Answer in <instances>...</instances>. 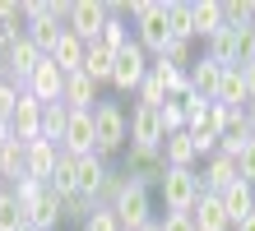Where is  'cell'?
Segmentation results:
<instances>
[{"instance_id":"6da1fadb","label":"cell","mask_w":255,"mask_h":231,"mask_svg":"<svg viewBox=\"0 0 255 231\" xmlns=\"http://www.w3.org/2000/svg\"><path fill=\"white\" fill-rule=\"evenodd\" d=\"M134 14V42H139L144 56H162V46L172 42L167 33V5L162 0H130L126 5Z\"/></svg>"},{"instance_id":"7a4b0ae2","label":"cell","mask_w":255,"mask_h":231,"mask_svg":"<svg viewBox=\"0 0 255 231\" xmlns=\"http://www.w3.org/2000/svg\"><path fill=\"white\" fill-rule=\"evenodd\" d=\"M93 144H98V157H102V162H107L112 153H126L130 125H126V106H121V102L98 97V106H93Z\"/></svg>"},{"instance_id":"3957f363","label":"cell","mask_w":255,"mask_h":231,"mask_svg":"<svg viewBox=\"0 0 255 231\" xmlns=\"http://www.w3.org/2000/svg\"><path fill=\"white\" fill-rule=\"evenodd\" d=\"M158 199H162V213H190L200 199V171L195 166H162Z\"/></svg>"},{"instance_id":"277c9868","label":"cell","mask_w":255,"mask_h":231,"mask_svg":"<svg viewBox=\"0 0 255 231\" xmlns=\"http://www.w3.org/2000/svg\"><path fill=\"white\" fill-rule=\"evenodd\" d=\"M112 213H116V222H121V231H139V227L153 222V199H148V190L139 180H130L121 190V199L112 204Z\"/></svg>"},{"instance_id":"5b68a950","label":"cell","mask_w":255,"mask_h":231,"mask_svg":"<svg viewBox=\"0 0 255 231\" xmlns=\"http://www.w3.org/2000/svg\"><path fill=\"white\" fill-rule=\"evenodd\" d=\"M102 23H107V5L102 0H70V14H65V33L79 37L84 46H93Z\"/></svg>"},{"instance_id":"8992f818","label":"cell","mask_w":255,"mask_h":231,"mask_svg":"<svg viewBox=\"0 0 255 231\" xmlns=\"http://www.w3.org/2000/svg\"><path fill=\"white\" fill-rule=\"evenodd\" d=\"M144 74H148V56L139 51V42L130 37V46H121V51H116V60H112V88L116 92H134L144 83Z\"/></svg>"},{"instance_id":"52a82bcc","label":"cell","mask_w":255,"mask_h":231,"mask_svg":"<svg viewBox=\"0 0 255 231\" xmlns=\"http://www.w3.org/2000/svg\"><path fill=\"white\" fill-rule=\"evenodd\" d=\"M126 125H130V148H148V153H158V144H162L158 106H134V111H126Z\"/></svg>"},{"instance_id":"ba28073f","label":"cell","mask_w":255,"mask_h":231,"mask_svg":"<svg viewBox=\"0 0 255 231\" xmlns=\"http://www.w3.org/2000/svg\"><path fill=\"white\" fill-rule=\"evenodd\" d=\"M9 130H14L19 144L42 139V102L33 97V92H23V88H19V106H14V116H9Z\"/></svg>"},{"instance_id":"9c48e42d","label":"cell","mask_w":255,"mask_h":231,"mask_svg":"<svg viewBox=\"0 0 255 231\" xmlns=\"http://www.w3.org/2000/svg\"><path fill=\"white\" fill-rule=\"evenodd\" d=\"M61 88H65V74L51 65V60H42V65L28 74V83H23V92H33V97L42 102V106H51V102H61Z\"/></svg>"},{"instance_id":"30bf717a","label":"cell","mask_w":255,"mask_h":231,"mask_svg":"<svg viewBox=\"0 0 255 231\" xmlns=\"http://www.w3.org/2000/svg\"><path fill=\"white\" fill-rule=\"evenodd\" d=\"M56 157H61V148H56V144H47V139H33V144H23V176L47 185V176H51Z\"/></svg>"},{"instance_id":"8fae6325","label":"cell","mask_w":255,"mask_h":231,"mask_svg":"<svg viewBox=\"0 0 255 231\" xmlns=\"http://www.w3.org/2000/svg\"><path fill=\"white\" fill-rule=\"evenodd\" d=\"M218 79H223V65H218V60H209V56H195V60H190V70H186L190 92H195V97H204V102H214Z\"/></svg>"},{"instance_id":"7c38bea8","label":"cell","mask_w":255,"mask_h":231,"mask_svg":"<svg viewBox=\"0 0 255 231\" xmlns=\"http://www.w3.org/2000/svg\"><path fill=\"white\" fill-rule=\"evenodd\" d=\"M61 106H65V111H93V106H98V83L88 79V74H65Z\"/></svg>"},{"instance_id":"4fadbf2b","label":"cell","mask_w":255,"mask_h":231,"mask_svg":"<svg viewBox=\"0 0 255 231\" xmlns=\"http://www.w3.org/2000/svg\"><path fill=\"white\" fill-rule=\"evenodd\" d=\"M218 204H223V213H228V222H232V227H237V222H246V218H255V185H246V180L228 185V190L218 194Z\"/></svg>"},{"instance_id":"5bb4252c","label":"cell","mask_w":255,"mask_h":231,"mask_svg":"<svg viewBox=\"0 0 255 231\" xmlns=\"http://www.w3.org/2000/svg\"><path fill=\"white\" fill-rule=\"evenodd\" d=\"M228 185H237V162L214 153V157H204V171H200V190L204 194H223Z\"/></svg>"},{"instance_id":"9a60e30c","label":"cell","mask_w":255,"mask_h":231,"mask_svg":"<svg viewBox=\"0 0 255 231\" xmlns=\"http://www.w3.org/2000/svg\"><path fill=\"white\" fill-rule=\"evenodd\" d=\"M190 222H195V231H232L218 194H204V190H200V199H195V208H190Z\"/></svg>"},{"instance_id":"2e32d148","label":"cell","mask_w":255,"mask_h":231,"mask_svg":"<svg viewBox=\"0 0 255 231\" xmlns=\"http://www.w3.org/2000/svg\"><path fill=\"white\" fill-rule=\"evenodd\" d=\"M190 28H195V42H209L214 33H223V0H195Z\"/></svg>"},{"instance_id":"e0dca14e","label":"cell","mask_w":255,"mask_h":231,"mask_svg":"<svg viewBox=\"0 0 255 231\" xmlns=\"http://www.w3.org/2000/svg\"><path fill=\"white\" fill-rule=\"evenodd\" d=\"M107 176V162L98 157V153H84V157H74V194H88L98 199V185Z\"/></svg>"},{"instance_id":"ac0fdd59","label":"cell","mask_w":255,"mask_h":231,"mask_svg":"<svg viewBox=\"0 0 255 231\" xmlns=\"http://www.w3.org/2000/svg\"><path fill=\"white\" fill-rule=\"evenodd\" d=\"M23 213H28V227H37V231H56V227L65 222L61 199H56L51 190H42V199H33V204H28Z\"/></svg>"},{"instance_id":"d6986e66","label":"cell","mask_w":255,"mask_h":231,"mask_svg":"<svg viewBox=\"0 0 255 231\" xmlns=\"http://www.w3.org/2000/svg\"><path fill=\"white\" fill-rule=\"evenodd\" d=\"M158 157H162V166H195V162H200L186 130H176V134L162 139V144H158Z\"/></svg>"},{"instance_id":"ffe728a7","label":"cell","mask_w":255,"mask_h":231,"mask_svg":"<svg viewBox=\"0 0 255 231\" xmlns=\"http://www.w3.org/2000/svg\"><path fill=\"white\" fill-rule=\"evenodd\" d=\"M84 51H88V46H84L79 37H70V33H65L61 42H56V51H51L47 60H51L61 74H79V70H84Z\"/></svg>"},{"instance_id":"44dd1931","label":"cell","mask_w":255,"mask_h":231,"mask_svg":"<svg viewBox=\"0 0 255 231\" xmlns=\"http://www.w3.org/2000/svg\"><path fill=\"white\" fill-rule=\"evenodd\" d=\"M23 37L33 42L42 56H51V51H56V42L65 37V23H56V19H37V23H23Z\"/></svg>"},{"instance_id":"7402d4cb","label":"cell","mask_w":255,"mask_h":231,"mask_svg":"<svg viewBox=\"0 0 255 231\" xmlns=\"http://www.w3.org/2000/svg\"><path fill=\"white\" fill-rule=\"evenodd\" d=\"M14 180H23V144L19 139H0V185H9Z\"/></svg>"},{"instance_id":"603a6c76","label":"cell","mask_w":255,"mask_h":231,"mask_svg":"<svg viewBox=\"0 0 255 231\" xmlns=\"http://www.w3.org/2000/svg\"><path fill=\"white\" fill-rule=\"evenodd\" d=\"M112 60H116V56L107 51V46H98V42H93V46L84 51V70H79V74H88V79L102 88V83L112 79Z\"/></svg>"},{"instance_id":"cb8c5ba5","label":"cell","mask_w":255,"mask_h":231,"mask_svg":"<svg viewBox=\"0 0 255 231\" xmlns=\"http://www.w3.org/2000/svg\"><path fill=\"white\" fill-rule=\"evenodd\" d=\"M214 102H218V106H246V102H251V97H246V83H242V70H223Z\"/></svg>"},{"instance_id":"d4e9b609","label":"cell","mask_w":255,"mask_h":231,"mask_svg":"<svg viewBox=\"0 0 255 231\" xmlns=\"http://www.w3.org/2000/svg\"><path fill=\"white\" fill-rule=\"evenodd\" d=\"M162 5H167V33H172V42H195L190 5H186V0H162Z\"/></svg>"},{"instance_id":"484cf974","label":"cell","mask_w":255,"mask_h":231,"mask_svg":"<svg viewBox=\"0 0 255 231\" xmlns=\"http://www.w3.org/2000/svg\"><path fill=\"white\" fill-rule=\"evenodd\" d=\"M47 190L56 194V199H70L74 194V157H56V166H51V176H47Z\"/></svg>"},{"instance_id":"4316f807","label":"cell","mask_w":255,"mask_h":231,"mask_svg":"<svg viewBox=\"0 0 255 231\" xmlns=\"http://www.w3.org/2000/svg\"><path fill=\"white\" fill-rule=\"evenodd\" d=\"M98 46H107L112 56L121 51V46H130V28H126V14H107V23H102V33H98Z\"/></svg>"},{"instance_id":"83f0119b","label":"cell","mask_w":255,"mask_h":231,"mask_svg":"<svg viewBox=\"0 0 255 231\" xmlns=\"http://www.w3.org/2000/svg\"><path fill=\"white\" fill-rule=\"evenodd\" d=\"M65 120H70V111L61 102H51V106H42V139L47 144H56L61 148V134H65Z\"/></svg>"},{"instance_id":"f1b7e54d","label":"cell","mask_w":255,"mask_h":231,"mask_svg":"<svg viewBox=\"0 0 255 231\" xmlns=\"http://www.w3.org/2000/svg\"><path fill=\"white\" fill-rule=\"evenodd\" d=\"M126 185H130V176L126 171H112V166H107V176H102V185H98V199H93V204H116V199H121V190H126Z\"/></svg>"},{"instance_id":"f546056e","label":"cell","mask_w":255,"mask_h":231,"mask_svg":"<svg viewBox=\"0 0 255 231\" xmlns=\"http://www.w3.org/2000/svg\"><path fill=\"white\" fill-rule=\"evenodd\" d=\"M23 227H28V213L14 204V194L5 190L0 194V231H23Z\"/></svg>"},{"instance_id":"4dcf8cb0","label":"cell","mask_w":255,"mask_h":231,"mask_svg":"<svg viewBox=\"0 0 255 231\" xmlns=\"http://www.w3.org/2000/svg\"><path fill=\"white\" fill-rule=\"evenodd\" d=\"M153 60H167L172 70H190V60H195V42H167V46H162V56H153Z\"/></svg>"},{"instance_id":"1f68e13d","label":"cell","mask_w":255,"mask_h":231,"mask_svg":"<svg viewBox=\"0 0 255 231\" xmlns=\"http://www.w3.org/2000/svg\"><path fill=\"white\" fill-rule=\"evenodd\" d=\"M79 231H121V222H116V213H112L107 204H93V213L84 218Z\"/></svg>"},{"instance_id":"d6a6232c","label":"cell","mask_w":255,"mask_h":231,"mask_svg":"<svg viewBox=\"0 0 255 231\" xmlns=\"http://www.w3.org/2000/svg\"><path fill=\"white\" fill-rule=\"evenodd\" d=\"M14 106H19V83L5 79L0 74V125H9V116H14Z\"/></svg>"},{"instance_id":"836d02e7","label":"cell","mask_w":255,"mask_h":231,"mask_svg":"<svg viewBox=\"0 0 255 231\" xmlns=\"http://www.w3.org/2000/svg\"><path fill=\"white\" fill-rule=\"evenodd\" d=\"M61 213H65V218H74V222L84 227V218L93 213V199H88V194H70V199H61Z\"/></svg>"},{"instance_id":"e575fe53","label":"cell","mask_w":255,"mask_h":231,"mask_svg":"<svg viewBox=\"0 0 255 231\" xmlns=\"http://www.w3.org/2000/svg\"><path fill=\"white\" fill-rule=\"evenodd\" d=\"M246 144H251V134H246V130H232V134H223V139H218V153H223V157H232V162H237V157H242V148H246Z\"/></svg>"},{"instance_id":"d590c367","label":"cell","mask_w":255,"mask_h":231,"mask_svg":"<svg viewBox=\"0 0 255 231\" xmlns=\"http://www.w3.org/2000/svg\"><path fill=\"white\" fill-rule=\"evenodd\" d=\"M237 180L255 185V144H246V148H242V157H237Z\"/></svg>"},{"instance_id":"8d00e7d4","label":"cell","mask_w":255,"mask_h":231,"mask_svg":"<svg viewBox=\"0 0 255 231\" xmlns=\"http://www.w3.org/2000/svg\"><path fill=\"white\" fill-rule=\"evenodd\" d=\"M158 231H195V222H190V213H162Z\"/></svg>"},{"instance_id":"74e56055","label":"cell","mask_w":255,"mask_h":231,"mask_svg":"<svg viewBox=\"0 0 255 231\" xmlns=\"http://www.w3.org/2000/svg\"><path fill=\"white\" fill-rule=\"evenodd\" d=\"M237 70H242V83H246V97L255 102V60H246V65H237ZM246 102V106H251Z\"/></svg>"},{"instance_id":"f35d334b","label":"cell","mask_w":255,"mask_h":231,"mask_svg":"<svg viewBox=\"0 0 255 231\" xmlns=\"http://www.w3.org/2000/svg\"><path fill=\"white\" fill-rule=\"evenodd\" d=\"M246 130H251V144H255V102L246 106Z\"/></svg>"},{"instance_id":"ab89813d","label":"cell","mask_w":255,"mask_h":231,"mask_svg":"<svg viewBox=\"0 0 255 231\" xmlns=\"http://www.w3.org/2000/svg\"><path fill=\"white\" fill-rule=\"evenodd\" d=\"M232 231H255V218H246V222H237Z\"/></svg>"},{"instance_id":"60d3db41","label":"cell","mask_w":255,"mask_h":231,"mask_svg":"<svg viewBox=\"0 0 255 231\" xmlns=\"http://www.w3.org/2000/svg\"><path fill=\"white\" fill-rule=\"evenodd\" d=\"M139 231H158V218H153V222H148V227H139Z\"/></svg>"},{"instance_id":"b9f144b4","label":"cell","mask_w":255,"mask_h":231,"mask_svg":"<svg viewBox=\"0 0 255 231\" xmlns=\"http://www.w3.org/2000/svg\"><path fill=\"white\" fill-rule=\"evenodd\" d=\"M23 231H37V227H23Z\"/></svg>"},{"instance_id":"7bdbcfd3","label":"cell","mask_w":255,"mask_h":231,"mask_svg":"<svg viewBox=\"0 0 255 231\" xmlns=\"http://www.w3.org/2000/svg\"><path fill=\"white\" fill-rule=\"evenodd\" d=\"M251 33H255V23H251Z\"/></svg>"},{"instance_id":"ee69618b","label":"cell","mask_w":255,"mask_h":231,"mask_svg":"<svg viewBox=\"0 0 255 231\" xmlns=\"http://www.w3.org/2000/svg\"><path fill=\"white\" fill-rule=\"evenodd\" d=\"M0 190H5V185H0Z\"/></svg>"},{"instance_id":"f6af8a7d","label":"cell","mask_w":255,"mask_h":231,"mask_svg":"<svg viewBox=\"0 0 255 231\" xmlns=\"http://www.w3.org/2000/svg\"><path fill=\"white\" fill-rule=\"evenodd\" d=\"M0 194H5V190H0Z\"/></svg>"}]
</instances>
